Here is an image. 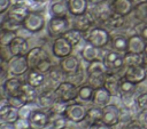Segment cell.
I'll list each match as a JSON object with an SVG mask.
<instances>
[{"label":"cell","instance_id":"cell-12","mask_svg":"<svg viewBox=\"0 0 147 129\" xmlns=\"http://www.w3.org/2000/svg\"><path fill=\"white\" fill-rule=\"evenodd\" d=\"M72 49H74V46L63 35L55 38L52 43V53L55 57L60 59L67 56H70L72 54Z\"/></svg>","mask_w":147,"mask_h":129},{"label":"cell","instance_id":"cell-45","mask_svg":"<svg viewBox=\"0 0 147 129\" xmlns=\"http://www.w3.org/2000/svg\"><path fill=\"white\" fill-rule=\"evenodd\" d=\"M53 67V64H52V62H51V59L49 58H47V59H45V61H42L38 66H37V70H39L40 72H42V73H48L49 71H51V68Z\"/></svg>","mask_w":147,"mask_h":129},{"label":"cell","instance_id":"cell-31","mask_svg":"<svg viewBox=\"0 0 147 129\" xmlns=\"http://www.w3.org/2000/svg\"><path fill=\"white\" fill-rule=\"evenodd\" d=\"M51 13L53 16H59V17H67L69 9H68V3L67 0H56L51 5Z\"/></svg>","mask_w":147,"mask_h":129},{"label":"cell","instance_id":"cell-44","mask_svg":"<svg viewBox=\"0 0 147 129\" xmlns=\"http://www.w3.org/2000/svg\"><path fill=\"white\" fill-rule=\"evenodd\" d=\"M136 106L141 110L147 108V92H141L136 97Z\"/></svg>","mask_w":147,"mask_h":129},{"label":"cell","instance_id":"cell-26","mask_svg":"<svg viewBox=\"0 0 147 129\" xmlns=\"http://www.w3.org/2000/svg\"><path fill=\"white\" fill-rule=\"evenodd\" d=\"M45 73L40 72L39 70L37 68H30L26 73V76H25V82H28L29 84L36 87V88H39L44 84L45 82Z\"/></svg>","mask_w":147,"mask_h":129},{"label":"cell","instance_id":"cell-2","mask_svg":"<svg viewBox=\"0 0 147 129\" xmlns=\"http://www.w3.org/2000/svg\"><path fill=\"white\" fill-rule=\"evenodd\" d=\"M84 39L86 42H90L99 49L106 47L111 41L109 31L102 26H93L88 32L84 34Z\"/></svg>","mask_w":147,"mask_h":129},{"label":"cell","instance_id":"cell-33","mask_svg":"<svg viewBox=\"0 0 147 129\" xmlns=\"http://www.w3.org/2000/svg\"><path fill=\"white\" fill-rule=\"evenodd\" d=\"M144 62H145L144 54H134V53H129V51L124 54V66L125 67L142 65Z\"/></svg>","mask_w":147,"mask_h":129},{"label":"cell","instance_id":"cell-9","mask_svg":"<svg viewBox=\"0 0 147 129\" xmlns=\"http://www.w3.org/2000/svg\"><path fill=\"white\" fill-rule=\"evenodd\" d=\"M87 113V107L80 103H69L67 106V110L64 112L65 118L74 122V123H80L85 120Z\"/></svg>","mask_w":147,"mask_h":129},{"label":"cell","instance_id":"cell-34","mask_svg":"<svg viewBox=\"0 0 147 129\" xmlns=\"http://www.w3.org/2000/svg\"><path fill=\"white\" fill-rule=\"evenodd\" d=\"M63 37L75 47V46H77L80 41H82V39H84V33L80 31V30H78V29H76V27H70L64 34H63Z\"/></svg>","mask_w":147,"mask_h":129},{"label":"cell","instance_id":"cell-52","mask_svg":"<svg viewBox=\"0 0 147 129\" xmlns=\"http://www.w3.org/2000/svg\"><path fill=\"white\" fill-rule=\"evenodd\" d=\"M144 67H145V71H146V75H147V57H145V62H144Z\"/></svg>","mask_w":147,"mask_h":129},{"label":"cell","instance_id":"cell-5","mask_svg":"<svg viewBox=\"0 0 147 129\" xmlns=\"http://www.w3.org/2000/svg\"><path fill=\"white\" fill-rule=\"evenodd\" d=\"M70 29V22L68 17L53 16L47 23V33L52 38H57L63 35Z\"/></svg>","mask_w":147,"mask_h":129},{"label":"cell","instance_id":"cell-18","mask_svg":"<svg viewBox=\"0 0 147 129\" xmlns=\"http://www.w3.org/2000/svg\"><path fill=\"white\" fill-rule=\"evenodd\" d=\"M59 66L61 67V70L68 76L78 73L79 70H80V63H79L78 58L76 56H74V55L67 56L64 58H61L60 62H59Z\"/></svg>","mask_w":147,"mask_h":129},{"label":"cell","instance_id":"cell-30","mask_svg":"<svg viewBox=\"0 0 147 129\" xmlns=\"http://www.w3.org/2000/svg\"><path fill=\"white\" fill-rule=\"evenodd\" d=\"M111 48L118 53L125 54L127 51V46H129V38H126L123 34H118L115 35L114 38H111Z\"/></svg>","mask_w":147,"mask_h":129},{"label":"cell","instance_id":"cell-49","mask_svg":"<svg viewBox=\"0 0 147 129\" xmlns=\"http://www.w3.org/2000/svg\"><path fill=\"white\" fill-rule=\"evenodd\" d=\"M88 129H113V127L106 124V123L102 122V121H100V122H98V123H94V124L90 126Z\"/></svg>","mask_w":147,"mask_h":129},{"label":"cell","instance_id":"cell-54","mask_svg":"<svg viewBox=\"0 0 147 129\" xmlns=\"http://www.w3.org/2000/svg\"><path fill=\"white\" fill-rule=\"evenodd\" d=\"M144 56L147 57V43H146V47H145V50H144Z\"/></svg>","mask_w":147,"mask_h":129},{"label":"cell","instance_id":"cell-51","mask_svg":"<svg viewBox=\"0 0 147 129\" xmlns=\"http://www.w3.org/2000/svg\"><path fill=\"white\" fill-rule=\"evenodd\" d=\"M0 129H15V124L13 123H6V122H2L1 123V128Z\"/></svg>","mask_w":147,"mask_h":129},{"label":"cell","instance_id":"cell-29","mask_svg":"<svg viewBox=\"0 0 147 129\" xmlns=\"http://www.w3.org/2000/svg\"><path fill=\"white\" fill-rule=\"evenodd\" d=\"M102 120V108L101 107H98V106H94L93 107H90L87 108V113H86V116H85V120L84 122L90 127L94 123H98Z\"/></svg>","mask_w":147,"mask_h":129},{"label":"cell","instance_id":"cell-24","mask_svg":"<svg viewBox=\"0 0 147 129\" xmlns=\"http://www.w3.org/2000/svg\"><path fill=\"white\" fill-rule=\"evenodd\" d=\"M56 99H57V97H56V94H55V88L54 89H47V90H45L37 98L39 106L42 107V108H45V110H47V111L53 106V104H54V102Z\"/></svg>","mask_w":147,"mask_h":129},{"label":"cell","instance_id":"cell-1","mask_svg":"<svg viewBox=\"0 0 147 129\" xmlns=\"http://www.w3.org/2000/svg\"><path fill=\"white\" fill-rule=\"evenodd\" d=\"M108 68L105 65L102 59H94L88 63V66L86 68L87 73V83L91 84L93 88H100L103 87L106 76L108 74Z\"/></svg>","mask_w":147,"mask_h":129},{"label":"cell","instance_id":"cell-17","mask_svg":"<svg viewBox=\"0 0 147 129\" xmlns=\"http://www.w3.org/2000/svg\"><path fill=\"white\" fill-rule=\"evenodd\" d=\"M49 58L47 51L41 47H33L26 54V59L30 68H37V66L45 59Z\"/></svg>","mask_w":147,"mask_h":129},{"label":"cell","instance_id":"cell-53","mask_svg":"<svg viewBox=\"0 0 147 129\" xmlns=\"http://www.w3.org/2000/svg\"><path fill=\"white\" fill-rule=\"evenodd\" d=\"M32 2H36V3H41V2H45L46 0H30Z\"/></svg>","mask_w":147,"mask_h":129},{"label":"cell","instance_id":"cell-11","mask_svg":"<svg viewBox=\"0 0 147 129\" xmlns=\"http://www.w3.org/2000/svg\"><path fill=\"white\" fill-rule=\"evenodd\" d=\"M0 118L2 122L15 124L20 119V108L9 104L7 98H2V104L0 106Z\"/></svg>","mask_w":147,"mask_h":129},{"label":"cell","instance_id":"cell-36","mask_svg":"<svg viewBox=\"0 0 147 129\" xmlns=\"http://www.w3.org/2000/svg\"><path fill=\"white\" fill-rule=\"evenodd\" d=\"M133 13H134V17L140 23L147 24V0L136 3Z\"/></svg>","mask_w":147,"mask_h":129},{"label":"cell","instance_id":"cell-56","mask_svg":"<svg viewBox=\"0 0 147 129\" xmlns=\"http://www.w3.org/2000/svg\"><path fill=\"white\" fill-rule=\"evenodd\" d=\"M24 129H30V128H24Z\"/></svg>","mask_w":147,"mask_h":129},{"label":"cell","instance_id":"cell-19","mask_svg":"<svg viewBox=\"0 0 147 129\" xmlns=\"http://www.w3.org/2000/svg\"><path fill=\"white\" fill-rule=\"evenodd\" d=\"M109 3L114 13L119 14L124 17L130 15L134 9L133 0H109Z\"/></svg>","mask_w":147,"mask_h":129},{"label":"cell","instance_id":"cell-14","mask_svg":"<svg viewBox=\"0 0 147 129\" xmlns=\"http://www.w3.org/2000/svg\"><path fill=\"white\" fill-rule=\"evenodd\" d=\"M96 21V17L93 13H90L88 10L83 14V15H79V16H74V27L80 30L84 34L86 32H88L93 26H94V23Z\"/></svg>","mask_w":147,"mask_h":129},{"label":"cell","instance_id":"cell-50","mask_svg":"<svg viewBox=\"0 0 147 129\" xmlns=\"http://www.w3.org/2000/svg\"><path fill=\"white\" fill-rule=\"evenodd\" d=\"M139 35H141L146 41H147V24L145 23H140V26H139V30L137 32Z\"/></svg>","mask_w":147,"mask_h":129},{"label":"cell","instance_id":"cell-27","mask_svg":"<svg viewBox=\"0 0 147 129\" xmlns=\"http://www.w3.org/2000/svg\"><path fill=\"white\" fill-rule=\"evenodd\" d=\"M136 87H137L136 83L129 81L127 79H125L122 75L121 83H119V96L122 97V99L131 98L133 96V94L136 92Z\"/></svg>","mask_w":147,"mask_h":129},{"label":"cell","instance_id":"cell-4","mask_svg":"<svg viewBox=\"0 0 147 129\" xmlns=\"http://www.w3.org/2000/svg\"><path fill=\"white\" fill-rule=\"evenodd\" d=\"M30 11L31 10L29 9V6L25 2L17 1L14 5L10 6V8L8 9V11L6 13V15L3 17L14 22V23H16V24L23 25V22L26 18V16L29 15Z\"/></svg>","mask_w":147,"mask_h":129},{"label":"cell","instance_id":"cell-20","mask_svg":"<svg viewBox=\"0 0 147 129\" xmlns=\"http://www.w3.org/2000/svg\"><path fill=\"white\" fill-rule=\"evenodd\" d=\"M113 95L107 90L106 87H100V88H95L93 96H92V104L94 106L98 107H105L106 105L110 104V99H111Z\"/></svg>","mask_w":147,"mask_h":129},{"label":"cell","instance_id":"cell-22","mask_svg":"<svg viewBox=\"0 0 147 129\" xmlns=\"http://www.w3.org/2000/svg\"><path fill=\"white\" fill-rule=\"evenodd\" d=\"M121 78L117 72H108L106 76V81L103 87L107 88V90L114 96H119V83H121Z\"/></svg>","mask_w":147,"mask_h":129},{"label":"cell","instance_id":"cell-16","mask_svg":"<svg viewBox=\"0 0 147 129\" xmlns=\"http://www.w3.org/2000/svg\"><path fill=\"white\" fill-rule=\"evenodd\" d=\"M123 76L125 79H127L129 81L139 84L141 82H144L147 79L146 75V71L144 65H137V66H130V67H125V72L123 74Z\"/></svg>","mask_w":147,"mask_h":129},{"label":"cell","instance_id":"cell-15","mask_svg":"<svg viewBox=\"0 0 147 129\" xmlns=\"http://www.w3.org/2000/svg\"><path fill=\"white\" fill-rule=\"evenodd\" d=\"M119 112L121 107L116 106L115 104H108L102 107V122L108 126H115L119 123Z\"/></svg>","mask_w":147,"mask_h":129},{"label":"cell","instance_id":"cell-40","mask_svg":"<svg viewBox=\"0 0 147 129\" xmlns=\"http://www.w3.org/2000/svg\"><path fill=\"white\" fill-rule=\"evenodd\" d=\"M48 75H49V78L54 81V82H62V81H65V78L68 76L62 70H61V67L59 66V67H52L51 68V71L48 72ZM57 83V84H59Z\"/></svg>","mask_w":147,"mask_h":129},{"label":"cell","instance_id":"cell-42","mask_svg":"<svg viewBox=\"0 0 147 129\" xmlns=\"http://www.w3.org/2000/svg\"><path fill=\"white\" fill-rule=\"evenodd\" d=\"M133 118H132V113H131V110L130 107L125 106V107H121V112H119V122L122 124H127L130 121H132Z\"/></svg>","mask_w":147,"mask_h":129},{"label":"cell","instance_id":"cell-37","mask_svg":"<svg viewBox=\"0 0 147 129\" xmlns=\"http://www.w3.org/2000/svg\"><path fill=\"white\" fill-rule=\"evenodd\" d=\"M125 23V19H124V16L119 15V14H116V13H111L110 16L107 18V21L103 23L105 25L107 26H110L111 29H118V27H122Z\"/></svg>","mask_w":147,"mask_h":129},{"label":"cell","instance_id":"cell-39","mask_svg":"<svg viewBox=\"0 0 147 129\" xmlns=\"http://www.w3.org/2000/svg\"><path fill=\"white\" fill-rule=\"evenodd\" d=\"M16 37H17L16 32L1 29V31H0V45H1V47H8Z\"/></svg>","mask_w":147,"mask_h":129},{"label":"cell","instance_id":"cell-38","mask_svg":"<svg viewBox=\"0 0 147 129\" xmlns=\"http://www.w3.org/2000/svg\"><path fill=\"white\" fill-rule=\"evenodd\" d=\"M94 89L91 84H82L78 87V98L82 102H90L92 100V96L94 92Z\"/></svg>","mask_w":147,"mask_h":129},{"label":"cell","instance_id":"cell-55","mask_svg":"<svg viewBox=\"0 0 147 129\" xmlns=\"http://www.w3.org/2000/svg\"><path fill=\"white\" fill-rule=\"evenodd\" d=\"M139 129H147V126H141Z\"/></svg>","mask_w":147,"mask_h":129},{"label":"cell","instance_id":"cell-32","mask_svg":"<svg viewBox=\"0 0 147 129\" xmlns=\"http://www.w3.org/2000/svg\"><path fill=\"white\" fill-rule=\"evenodd\" d=\"M68 121L69 120L65 118L64 114H53V113H49L48 128L49 129H65Z\"/></svg>","mask_w":147,"mask_h":129},{"label":"cell","instance_id":"cell-57","mask_svg":"<svg viewBox=\"0 0 147 129\" xmlns=\"http://www.w3.org/2000/svg\"><path fill=\"white\" fill-rule=\"evenodd\" d=\"M88 1H91V0H88Z\"/></svg>","mask_w":147,"mask_h":129},{"label":"cell","instance_id":"cell-21","mask_svg":"<svg viewBox=\"0 0 147 129\" xmlns=\"http://www.w3.org/2000/svg\"><path fill=\"white\" fill-rule=\"evenodd\" d=\"M8 47L13 56H26L28 51L30 50L26 39L18 35L11 41V43Z\"/></svg>","mask_w":147,"mask_h":129},{"label":"cell","instance_id":"cell-7","mask_svg":"<svg viewBox=\"0 0 147 129\" xmlns=\"http://www.w3.org/2000/svg\"><path fill=\"white\" fill-rule=\"evenodd\" d=\"M103 63L109 72H119L124 66V54L116 50H109L103 56Z\"/></svg>","mask_w":147,"mask_h":129},{"label":"cell","instance_id":"cell-35","mask_svg":"<svg viewBox=\"0 0 147 129\" xmlns=\"http://www.w3.org/2000/svg\"><path fill=\"white\" fill-rule=\"evenodd\" d=\"M98 49L99 48L94 47L90 42H86L85 46L83 47L82 51H80V55H82V57H83V59L85 62L90 63V62H92V61L98 58Z\"/></svg>","mask_w":147,"mask_h":129},{"label":"cell","instance_id":"cell-48","mask_svg":"<svg viewBox=\"0 0 147 129\" xmlns=\"http://www.w3.org/2000/svg\"><path fill=\"white\" fill-rule=\"evenodd\" d=\"M139 122L142 124V126H147V108L146 110H141L138 114V118Z\"/></svg>","mask_w":147,"mask_h":129},{"label":"cell","instance_id":"cell-8","mask_svg":"<svg viewBox=\"0 0 147 129\" xmlns=\"http://www.w3.org/2000/svg\"><path fill=\"white\" fill-rule=\"evenodd\" d=\"M45 17L37 11H30L29 15L26 16V18L23 22V29H25L26 31L31 32V33H37L40 32L44 27H45Z\"/></svg>","mask_w":147,"mask_h":129},{"label":"cell","instance_id":"cell-47","mask_svg":"<svg viewBox=\"0 0 147 129\" xmlns=\"http://www.w3.org/2000/svg\"><path fill=\"white\" fill-rule=\"evenodd\" d=\"M10 6H11L10 0H0V14L5 15L8 11V9L10 8Z\"/></svg>","mask_w":147,"mask_h":129},{"label":"cell","instance_id":"cell-25","mask_svg":"<svg viewBox=\"0 0 147 129\" xmlns=\"http://www.w3.org/2000/svg\"><path fill=\"white\" fill-rule=\"evenodd\" d=\"M69 14L72 16H79L87 11L88 0H67Z\"/></svg>","mask_w":147,"mask_h":129},{"label":"cell","instance_id":"cell-23","mask_svg":"<svg viewBox=\"0 0 147 129\" xmlns=\"http://www.w3.org/2000/svg\"><path fill=\"white\" fill-rule=\"evenodd\" d=\"M146 43H147V41L141 35H139L138 33L131 34L129 37L127 51L129 53H134V54H144Z\"/></svg>","mask_w":147,"mask_h":129},{"label":"cell","instance_id":"cell-6","mask_svg":"<svg viewBox=\"0 0 147 129\" xmlns=\"http://www.w3.org/2000/svg\"><path fill=\"white\" fill-rule=\"evenodd\" d=\"M30 70L26 56H13L7 62V72L13 76H21Z\"/></svg>","mask_w":147,"mask_h":129},{"label":"cell","instance_id":"cell-10","mask_svg":"<svg viewBox=\"0 0 147 129\" xmlns=\"http://www.w3.org/2000/svg\"><path fill=\"white\" fill-rule=\"evenodd\" d=\"M24 81L18 76L7 78L2 83V94L7 97H21Z\"/></svg>","mask_w":147,"mask_h":129},{"label":"cell","instance_id":"cell-28","mask_svg":"<svg viewBox=\"0 0 147 129\" xmlns=\"http://www.w3.org/2000/svg\"><path fill=\"white\" fill-rule=\"evenodd\" d=\"M38 96H39V95L37 94V88L33 87V86H31V84H29L28 82L24 81L21 98L25 102V104H31V103H33L34 100H37Z\"/></svg>","mask_w":147,"mask_h":129},{"label":"cell","instance_id":"cell-43","mask_svg":"<svg viewBox=\"0 0 147 129\" xmlns=\"http://www.w3.org/2000/svg\"><path fill=\"white\" fill-rule=\"evenodd\" d=\"M21 26H22V25L16 24V23H14V22H11V21H9V19H7V18H5V17H2V19H1V29L16 32Z\"/></svg>","mask_w":147,"mask_h":129},{"label":"cell","instance_id":"cell-13","mask_svg":"<svg viewBox=\"0 0 147 129\" xmlns=\"http://www.w3.org/2000/svg\"><path fill=\"white\" fill-rule=\"evenodd\" d=\"M49 113L41 110H33L28 118L30 129H45L48 127Z\"/></svg>","mask_w":147,"mask_h":129},{"label":"cell","instance_id":"cell-46","mask_svg":"<svg viewBox=\"0 0 147 129\" xmlns=\"http://www.w3.org/2000/svg\"><path fill=\"white\" fill-rule=\"evenodd\" d=\"M7 100L9 104L14 105L17 108H21L23 105H25V102L21 97H7Z\"/></svg>","mask_w":147,"mask_h":129},{"label":"cell","instance_id":"cell-3","mask_svg":"<svg viewBox=\"0 0 147 129\" xmlns=\"http://www.w3.org/2000/svg\"><path fill=\"white\" fill-rule=\"evenodd\" d=\"M55 94L57 99H61L65 103L74 102L78 98V86L69 80L62 81L55 87Z\"/></svg>","mask_w":147,"mask_h":129},{"label":"cell","instance_id":"cell-41","mask_svg":"<svg viewBox=\"0 0 147 129\" xmlns=\"http://www.w3.org/2000/svg\"><path fill=\"white\" fill-rule=\"evenodd\" d=\"M69 103H65L61 99H56L53 104V106L48 110V113H53V114H64L67 106Z\"/></svg>","mask_w":147,"mask_h":129}]
</instances>
